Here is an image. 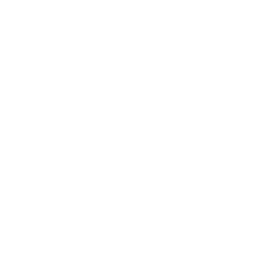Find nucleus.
Returning a JSON list of instances; mask_svg holds the SVG:
<instances>
[]
</instances>
